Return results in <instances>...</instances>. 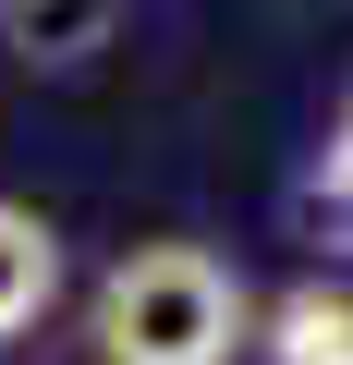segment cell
<instances>
[{"instance_id": "cell-1", "label": "cell", "mask_w": 353, "mask_h": 365, "mask_svg": "<svg viewBox=\"0 0 353 365\" xmlns=\"http://www.w3.org/2000/svg\"><path fill=\"white\" fill-rule=\"evenodd\" d=\"M244 280L208 244H134L98 280V365H232Z\"/></svg>"}, {"instance_id": "cell-2", "label": "cell", "mask_w": 353, "mask_h": 365, "mask_svg": "<svg viewBox=\"0 0 353 365\" xmlns=\"http://www.w3.org/2000/svg\"><path fill=\"white\" fill-rule=\"evenodd\" d=\"M0 37H13L37 73H73L122 37V0H0Z\"/></svg>"}, {"instance_id": "cell-3", "label": "cell", "mask_w": 353, "mask_h": 365, "mask_svg": "<svg viewBox=\"0 0 353 365\" xmlns=\"http://www.w3.org/2000/svg\"><path fill=\"white\" fill-rule=\"evenodd\" d=\"M49 292H61V232H49L37 207L0 195V341L37 329V317H49Z\"/></svg>"}, {"instance_id": "cell-4", "label": "cell", "mask_w": 353, "mask_h": 365, "mask_svg": "<svg viewBox=\"0 0 353 365\" xmlns=\"http://www.w3.org/2000/svg\"><path fill=\"white\" fill-rule=\"evenodd\" d=\"M268 353H280V365H353V292H329V280L280 292V317H268Z\"/></svg>"}, {"instance_id": "cell-5", "label": "cell", "mask_w": 353, "mask_h": 365, "mask_svg": "<svg viewBox=\"0 0 353 365\" xmlns=\"http://www.w3.org/2000/svg\"><path fill=\"white\" fill-rule=\"evenodd\" d=\"M329 195L353 207V110H341V134H329Z\"/></svg>"}]
</instances>
